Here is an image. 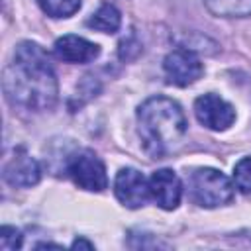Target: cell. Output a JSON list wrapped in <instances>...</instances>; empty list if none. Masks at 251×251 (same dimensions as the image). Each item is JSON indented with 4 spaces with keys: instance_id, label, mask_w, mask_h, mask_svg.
Returning <instances> with one entry per match:
<instances>
[{
    "instance_id": "cell-16",
    "label": "cell",
    "mask_w": 251,
    "mask_h": 251,
    "mask_svg": "<svg viewBox=\"0 0 251 251\" xmlns=\"http://www.w3.org/2000/svg\"><path fill=\"white\" fill-rule=\"evenodd\" d=\"M71 247L73 249H94V243H90V241H86V239H82V237H78V239H75L73 243H71Z\"/></svg>"
},
{
    "instance_id": "cell-11",
    "label": "cell",
    "mask_w": 251,
    "mask_h": 251,
    "mask_svg": "<svg viewBox=\"0 0 251 251\" xmlns=\"http://www.w3.org/2000/svg\"><path fill=\"white\" fill-rule=\"evenodd\" d=\"M86 25L96 29V31H102V33H116L122 25V14L118 12L116 6L112 4H102L88 20H86Z\"/></svg>"
},
{
    "instance_id": "cell-13",
    "label": "cell",
    "mask_w": 251,
    "mask_h": 251,
    "mask_svg": "<svg viewBox=\"0 0 251 251\" xmlns=\"http://www.w3.org/2000/svg\"><path fill=\"white\" fill-rule=\"evenodd\" d=\"M37 4L51 18H71L78 12L82 0H37Z\"/></svg>"
},
{
    "instance_id": "cell-4",
    "label": "cell",
    "mask_w": 251,
    "mask_h": 251,
    "mask_svg": "<svg viewBox=\"0 0 251 251\" xmlns=\"http://www.w3.org/2000/svg\"><path fill=\"white\" fill-rule=\"evenodd\" d=\"M67 175L73 178V182L88 192H102L108 186V175L102 159L88 151H76L67 161Z\"/></svg>"
},
{
    "instance_id": "cell-12",
    "label": "cell",
    "mask_w": 251,
    "mask_h": 251,
    "mask_svg": "<svg viewBox=\"0 0 251 251\" xmlns=\"http://www.w3.org/2000/svg\"><path fill=\"white\" fill-rule=\"evenodd\" d=\"M206 8L222 18H245L251 16V0H204Z\"/></svg>"
},
{
    "instance_id": "cell-5",
    "label": "cell",
    "mask_w": 251,
    "mask_h": 251,
    "mask_svg": "<svg viewBox=\"0 0 251 251\" xmlns=\"http://www.w3.org/2000/svg\"><path fill=\"white\" fill-rule=\"evenodd\" d=\"M163 71H165V76L171 84L188 86L204 75V65L200 63V59L190 49L178 47L165 57Z\"/></svg>"
},
{
    "instance_id": "cell-14",
    "label": "cell",
    "mask_w": 251,
    "mask_h": 251,
    "mask_svg": "<svg viewBox=\"0 0 251 251\" xmlns=\"http://www.w3.org/2000/svg\"><path fill=\"white\" fill-rule=\"evenodd\" d=\"M233 184L239 192L251 194V157H243L233 167Z\"/></svg>"
},
{
    "instance_id": "cell-7",
    "label": "cell",
    "mask_w": 251,
    "mask_h": 251,
    "mask_svg": "<svg viewBox=\"0 0 251 251\" xmlns=\"http://www.w3.org/2000/svg\"><path fill=\"white\" fill-rule=\"evenodd\" d=\"M114 192H116V198L122 202V206L129 208V210L145 206V202L151 196L149 194V180L137 169H131V167L122 169L116 175Z\"/></svg>"
},
{
    "instance_id": "cell-10",
    "label": "cell",
    "mask_w": 251,
    "mask_h": 251,
    "mask_svg": "<svg viewBox=\"0 0 251 251\" xmlns=\"http://www.w3.org/2000/svg\"><path fill=\"white\" fill-rule=\"evenodd\" d=\"M55 55L65 63H90L100 55V47L80 35H63L53 45Z\"/></svg>"
},
{
    "instance_id": "cell-15",
    "label": "cell",
    "mask_w": 251,
    "mask_h": 251,
    "mask_svg": "<svg viewBox=\"0 0 251 251\" xmlns=\"http://www.w3.org/2000/svg\"><path fill=\"white\" fill-rule=\"evenodd\" d=\"M22 247V233L20 229L12 226H2L0 229V249L4 251H14Z\"/></svg>"
},
{
    "instance_id": "cell-2",
    "label": "cell",
    "mask_w": 251,
    "mask_h": 251,
    "mask_svg": "<svg viewBox=\"0 0 251 251\" xmlns=\"http://www.w3.org/2000/svg\"><path fill=\"white\" fill-rule=\"evenodd\" d=\"M188 124L180 104L167 96H151L137 108V133L151 159H165L184 143Z\"/></svg>"
},
{
    "instance_id": "cell-8",
    "label": "cell",
    "mask_w": 251,
    "mask_h": 251,
    "mask_svg": "<svg viewBox=\"0 0 251 251\" xmlns=\"http://www.w3.org/2000/svg\"><path fill=\"white\" fill-rule=\"evenodd\" d=\"M4 180L12 186L18 188H31L39 182L41 178V169L39 163L24 149H16L14 155L6 161L4 165V173H2Z\"/></svg>"
},
{
    "instance_id": "cell-3",
    "label": "cell",
    "mask_w": 251,
    "mask_h": 251,
    "mask_svg": "<svg viewBox=\"0 0 251 251\" xmlns=\"http://www.w3.org/2000/svg\"><path fill=\"white\" fill-rule=\"evenodd\" d=\"M188 192H190V198L198 206L218 208V206H226L233 200L235 186L218 169L200 167L188 178Z\"/></svg>"
},
{
    "instance_id": "cell-1",
    "label": "cell",
    "mask_w": 251,
    "mask_h": 251,
    "mask_svg": "<svg viewBox=\"0 0 251 251\" xmlns=\"http://www.w3.org/2000/svg\"><path fill=\"white\" fill-rule=\"evenodd\" d=\"M2 86L10 104L31 112L51 110L59 98V82L51 59L33 41H22L16 47L14 61L4 69Z\"/></svg>"
},
{
    "instance_id": "cell-6",
    "label": "cell",
    "mask_w": 251,
    "mask_h": 251,
    "mask_svg": "<svg viewBox=\"0 0 251 251\" xmlns=\"http://www.w3.org/2000/svg\"><path fill=\"white\" fill-rule=\"evenodd\" d=\"M194 114L198 122L212 131H226L235 122V110L218 94H202L194 100Z\"/></svg>"
},
{
    "instance_id": "cell-17",
    "label": "cell",
    "mask_w": 251,
    "mask_h": 251,
    "mask_svg": "<svg viewBox=\"0 0 251 251\" xmlns=\"http://www.w3.org/2000/svg\"><path fill=\"white\" fill-rule=\"evenodd\" d=\"M43 247H53V249H63V245H57V243H37L35 249H43Z\"/></svg>"
},
{
    "instance_id": "cell-9",
    "label": "cell",
    "mask_w": 251,
    "mask_h": 251,
    "mask_svg": "<svg viewBox=\"0 0 251 251\" xmlns=\"http://www.w3.org/2000/svg\"><path fill=\"white\" fill-rule=\"evenodd\" d=\"M149 194L163 210H175L180 204L182 182L171 169H159L149 178Z\"/></svg>"
}]
</instances>
